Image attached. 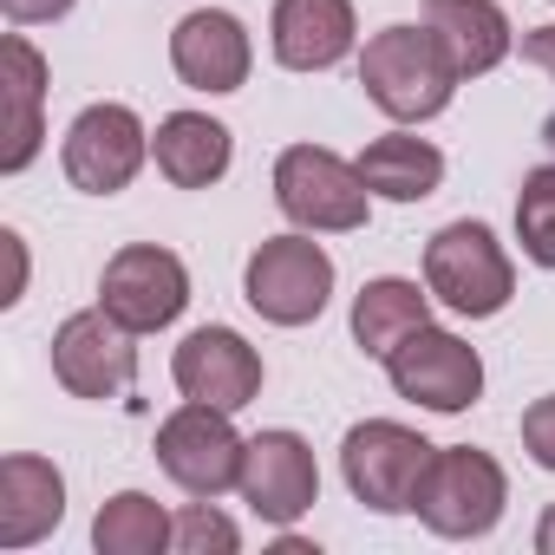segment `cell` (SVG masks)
I'll list each match as a JSON object with an SVG mask.
<instances>
[{
    "instance_id": "1",
    "label": "cell",
    "mask_w": 555,
    "mask_h": 555,
    "mask_svg": "<svg viewBox=\"0 0 555 555\" xmlns=\"http://www.w3.org/2000/svg\"><path fill=\"white\" fill-rule=\"evenodd\" d=\"M360 86L366 99L392 118V125H425L451 105V92L464 86L451 53L438 47V34L418 21V27H386L366 40L360 53Z\"/></svg>"
},
{
    "instance_id": "2",
    "label": "cell",
    "mask_w": 555,
    "mask_h": 555,
    "mask_svg": "<svg viewBox=\"0 0 555 555\" xmlns=\"http://www.w3.org/2000/svg\"><path fill=\"white\" fill-rule=\"evenodd\" d=\"M274 203L308 235H347V229H366L373 216V190L360 164H347L327 144H288L274 157Z\"/></svg>"
},
{
    "instance_id": "3",
    "label": "cell",
    "mask_w": 555,
    "mask_h": 555,
    "mask_svg": "<svg viewBox=\"0 0 555 555\" xmlns=\"http://www.w3.org/2000/svg\"><path fill=\"white\" fill-rule=\"evenodd\" d=\"M242 295L248 308L268 321V327H308L327 314V295H334V255L295 229V235H268L248 268H242Z\"/></svg>"
},
{
    "instance_id": "4",
    "label": "cell",
    "mask_w": 555,
    "mask_h": 555,
    "mask_svg": "<svg viewBox=\"0 0 555 555\" xmlns=\"http://www.w3.org/2000/svg\"><path fill=\"white\" fill-rule=\"evenodd\" d=\"M425 288L464 321H490L516 295V261L483 222H451L425 242Z\"/></svg>"
},
{
    "instance_id": "5",
    "label": "cell",
    "mask_w": 555,
    "mask_h": 555,
    "mask_svg": "<svg viewBox=\"0 0 555 555\" xmlns=\"http://www.w3.org/2000/svg\"><path fill=\"white\" fill-rule=\"evenodd\" d=\"M503 503H509V477L490 451H470V444H451L431 457L425 483H418V522L444 542H470V535H490L503 522Z\"/></svg>"
},
{
    "instance_id": "6",
    "label": "cell",
    "mask_w": 555,
    "mask_h": 555,
    "mask_svg": "<svg viewBox=\"0 0 555 555\" xmlns=\"http://www.w3.org/2000/svg\"><path fill=\"white\" fill-rule=\"evenodd\" d=\"M235 412L222 405H203V399H183L164 425H157V464L164 477L183 490V496H222L242 483V451L248 438L229 425Z\"/></svg>"
},
{
    "instance_id": "7",
    "label": "cell",
    "mask_w": 555,
    "mask_h": 555,
    "mask_svg": "<svg viewBox=\"0 0 555 555\" xmlns=\"http://www.w3.org/2000/svg\"><path fill=\"white\" fill-rule=\"evenodd\" d=\"M431 457H438V444H425L412 425H392V418H366V425H353L347 444H340L347 490H353L366 509H379V516H399V509L418 503V483H425Z\"/></svg>"
},
{
    "instance_id": "8",
    "label": "cell",
    "mask_w": 555,
    "mask_h": 555,
    "mask_svg": "<svg viewBox=\"0 0 555 555\" xmlns=\"http://www.w3.org/2000/svg\"><path fill=\"white\" fill-rule=\"evenodd\" d=\"M99 308L131 334H157L190 308V268L157 242H131L99 274Z\"/></svg>"
},
{
    "instance_id": "9",
    "label": "cell",
    "mask_w": 555,
    "mask_h": 555,
    "mask_svg": "<svg viewBox=\"0 0 555 555\" xmlns=\"http://www.w3.org/2000/svg\"><path fill=\"white\" fill-rule=\"evenodd\" d=\"M386 379H392L399 399H412L425 412H464L483 392V360H477L470 340H457V334L425 321L418 334H405L386 353Z\"/></svg>"
},
{
    "instance_id": "10",
    "label": "cell",
    "mask_w": 555,
    "mask_h": 555,
    "mask_svg": "<svg viewBox=\"0 0 555 555\" xmlns=\"http://www.w3.org/2000/svg\"><path fill=\"white\" fill-rule=\"evenodd\" d=\"M144 157H151V131H144V118L131 112V105H86L79 118H73V131H66V151H60V164H66V183L73 190H86V196H118L138 170H144Z\"/></svg>"
},
{
    "instance_id": "11",
    "label": "cell",
    "mask_w": 555,
    "mask_h": 555,
    "mask_svg": "<svg viewBox=\"0 0 555 555\" xmlns=\"http://www.w3.org/2000/svg\"><path fill=\"white\" fill-rule=\"evenodd\" d=\"M235 490L268 529H295L321 503V464H314L301 431H255L248 451H242V483Z\"/></svg>"
},
{
    "instance_id": "12",
    "label": "cell",
    "mask_w": 555,
    "mask_h": 555,
    "mask_svg": "<svg viewBox=\"0 0 555 555\" xmlns=\"http://www.w3.org/2000/svg\"><path fill=\"white\" fill-rule=\"evenodd\" d=\"M138 334L118 327L105 308H79L53 334V379L73 399H125L138 379Z\"/></svg>"
},
{
    "instance_id": "13",
    "label": "cell",
    "mask_w": 555,
    "mask_h": 555,
    "mask_svg": "<svg viewBox=\"0 0 555 555\" xmlns=\"http://www.w3.org/2000/svg\"><path fill=\"white\" fill-rule=\"evenodd\" d=\"M170 379H177L183 399L242 412V405H255V392H261V353H255L235 327H196V334L177 347Z\"/></svg>"
},
{
    "instance_id": "14",
    "label": "cell",
    "mask_w": 555,
    "mask_h": 555,
    "mask_svg": "<svg viewBox=\"0 0 555 555\" xmlns=\"http://www.w3.org/2000/svg\"><path fill=\"white\" fill-rule=\"evenodd\" d=\"M170 66H177V79L190 92H242L248 66H255L248 27L235 14H222V8H196L170 34Z\"/></svg>"
},
{
    "instance_id": "15",
    "label": "cell",
    "mask_w": 555,
    "mask_h": 555,
    "mask_svg": "<svg viewBox=\"0 0 555 555\" xmlns=\"http://www.w3.org/2000/svg\"><path fill=\"white\" fill-rule=\"evenodd\" d=\"M47 60L27 34H8L0 40V170L21 177L34 157H40V138H47Z\"/></svg>"
},
{
    "instance_id": "16",
    "label": "cell",
    "mask_w": 555,
    "mask_h": 555,
    "mask_svg": "<svg viewBox=\"0 0 555 555\" xmlns=\"http://www.w3.org/2000/svg\"><path fill=\"white\" fill-rule=\"evenodd\" d=\"M360 21H353V0H274V21H268V47L288 73H327L353 53Z\"/></svg>"
},
{
    "instance_id": "17",
    "label": "cell",
    "mask_w": 555,
    "mask_h": 555,
    "mask_svg": "<svg viewBox=\"0 0 555 555\" xmlns=\"http://www.w3.org/2000/svg\"><path fill=\"white\" fill-rule=\"evenodd\" d=\"M66 516V477L34 457V451H14L0 464V548H34L40 535H53Z\"/></svg>"
},
{
    "instance_id": "18",
    "label": "cell",
    "mask_w": 555,
    "mask_h": 555,
    "mask_svg": "<svg viewBox=\"0 0 555 555\" xmlns=\"http://www.w3.org/2000/svg\"><path fill=\"white\" fill-rule=\"evenodd\" d=\"M425 27L438 34V47L451 53L457 79H483L509 60L516 34H509V14L496 0H425Z\"/></svg>"
},
{
    "instance_id": "19",
    "label": "cell",
    "mask_w": 555,
    "mask_h": 555,
    "mask_svg": "<svg viewBox=\"0 0 555 555\" xmlns=\"http://www.w3.org/2000/svg\"><path fill=\"white\" fill-rule=\"evenodd\" d=\"M151 157L177 190H209L229 170V125H216L209 112H170L151 138Z\"/></svg>"
},
{
    "instance_id": "20",
    "label": "cell",
    "mask_w": 555,
    "mask_h": 555,
    "mask_svg": "<svg viewBox=\"0 0 555 555\" xmlns=\"http://www.w3.org/2000/svg\"><path fill=\"white\" fill-rule=\"evenodd\" d=\"M431 321V288H418V282H405V274H379V282H366L360 295H353V340H360V353H373V360H386L405 334H418Z\"/></svg>"
},
{
    "instance_id": "21",
    "label": "cell",
    "mask_w": 555,
    "mask_h": 555,
    "mask_svg": "<svg viewBox=\"0 0 555 555\" xmlns=\"http://www.w3.org/2000/svg\"><path fill=\"white\" fill-rule=\"evenodd\" d=\"M360 177L386 203H425L444 183V151L425 144V138H412V131H392V138H373L360 151Z\"/></svg>"
},
{
    "instance_id": "22",
    "label": "cell",
    "mask_w": 555,
    "mask_h": 555,
    "mask_svg": "<svg viewBox=\"0 0 555 555\" xmlns=\"http://www.w3.org/2000/svg\"><path fill=\"white\" fill-rule=\"evenodd\" d=\"M170 522H177V516H170L157 496L118 490V496H105L99 516H92V548H99V555H157V548H170Z\"/></svg>"
},
{
    "instance_id": "23",
    "label": "cell",
    "mask_w": 555,
    "mask_h": 555,
    "mask_svg": "<svg viewBox=\"0 0 555 555\" xmlns=\"http://www.w3.org/2000/svg\"><path fill=\"white\" fill-rule=\"evenodd\" d=\"M516 242L535 268H555V164L529 170L516 190Z\"/></svg>"
},
{
    "instance_id": "24",
    "label": "cell",
    "mask_w": 555,
    "mask_h": 555,
    "mask_svg": "<svg viewBox=\"0 0 555 555\" xmlns=\"http://www.w3.org/2000/svg\"><path fill=\"white\" fill-rule=\"evenodd\" d=\"M170 548H177V555H235V548H242V529L216 509V496H196V503L177 509Z\"/></svg>"
},
{
    "instance_id": "25",
    "label": "cell",
    "mask_w": 555,
    "mask_h": 555,
    "mask_svg": "<svg viewBox=\"0 0 555 555\" xmlns=\"http://www.w3.org/2000/svg\"><path fill=\"white\" fill-rule=\"evenodd\" d=\"M522 451H529L542 470H555V392L522 412Z\"/></svg>"
},
{
    "instance_id": "26",
    "label": "cell",
    "mask_w": 555,
    "mask_h": 555,
    "mask_svg": "<svg viewBox=\"0 0 555 555\" xmlns=\"http://www.w3.org/2000/svg\"><path fill=\"white\" fill-rule=\"evenodd\" d=\"M0 248H8V295H0V308H14L27 295V242L14 229H0Z\"/></svg>"
},
{
    "instance_id": "27",
    "label": "cell",
    "mask_w": 555,
    "mask_h": 555,
    "mask_svg": "<svg viewBox=\"0 0 555 555\" xmlns=\"http://www.w3.org/2000/svg\"><path fill=\"white\" fill-rule=\"evenodd\" d=\"M0 8H8V21H14V27H40V21L73 14V0H0Z\"/></svg>"
},
{
    "instance_id": "28",
    "label": "cell",
    "mask_w": 555,
    "mask_h": 555,
    "mask_svg": "<svg viewBox=\"0 0 555 555\" xmlns=\"http://www.w3.org/2000/svg\"><path fill=\"white\" fill-rule=\"evenodd\" d=\"M522 60L555 79V27H529V34H522Z\"/></svg>"
},
{
    "instance_id": "29",
    "label": "cell",
    "mask_w": 555,
    "mask_h": 555,
    "mask_svg": "<svg viewBox=\"0 0 555 555\" xmlns=\"http://www.w3.org/2000/svg\"><path fill=\"white\" fill-rule=\"evenodd\" d=\"M535 548H542V555H555V503H548V509H542V522H535Z\"/></svg>"
}]
</instances>
